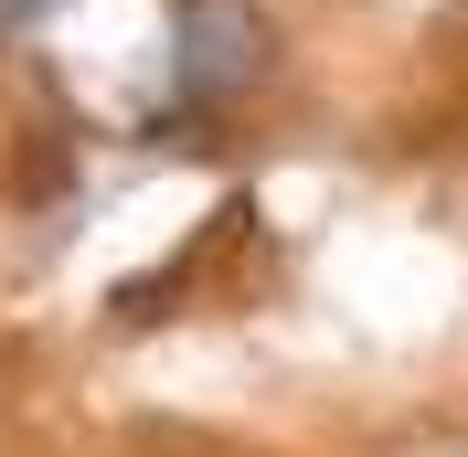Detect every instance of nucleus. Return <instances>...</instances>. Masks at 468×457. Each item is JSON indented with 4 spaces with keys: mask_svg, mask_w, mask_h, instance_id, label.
Segmentation results:
<instances>
[{
    "mask_svg": "<svg viewBox=\"0 0 468 457\" xmlns=\"http://www.w3.org/2000/svg\"><path fill=\"white\" fill-rule=\"evenodd\" d=\"M43 11H54V0H0V32H32Z\"/></svg>",
    "mask_w": 468,
    "mask_h": 457,
    "instance_id": "f03ea898",
    "label": "nucleus"
},
{
    "mask_svg": "<svg viewBox=\"0 0 468 457\" xmlns=\"http://www.w3.org/2000/svg\"><path fill=\"white\" fill-rule=\"evenodd\" d=\"M245 75H256V22H245V11H224V0H213V11H192V86H245Z\"/></svg>",
    "mask_w": 468,
    "mask_h": 457,
    "instance_id": "f257e3e1",
    "label": "nucleus"
}]
</instances>
